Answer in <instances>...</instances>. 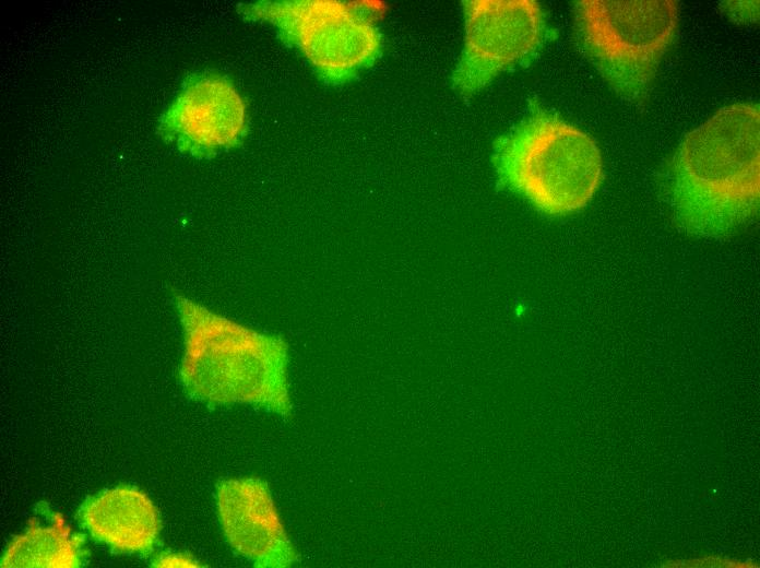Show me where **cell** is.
Here are the masks:
<instances>
[{
    "label": "cell",
    "instance_id": "30bf717a",
    "mask_svg": "<svg viewBox=\"0 0 760 568\" xmlns=\"http://www.w3.org/2000/svg\"><path fill=\"white\" fill-rule=\"evenodd\" d=\"M80 543L62 525L31 526L7 547L1 567L72 568L81 564Z\"/></svg>",
    "mask_w": 760,
    "mask_h": 568
},
{
    "label": "cell",
    "instance_id": "9c48e42d",
    "mask_svg": "<svg viewBox=\"0 0 760 568\" xmlns=\"http://www.w3.org/2000/svg\"><path fill=\"white\" fill-rule=\"evenodd\" d=\"M80 519L95 540L129 554L151 552L162 528L153 501L130 486L106 489L88 498L81 508Z\"/></svg>",
    "mask_w": 760,
    "mask_h": 568
},
{
    "label": "cell",
    "instance_id": "6da1fadb",
    "mask_svg": "<svg viewBox=\"0 0 760 568\" xmlns=\"http://www.w3.org/2000/svg\"><path fill=\"white\" fill-rule=\"evenodd\" d=\"M670 196L688 233L725 235L752 217L760 196V109L721 108L687 134L672 165Z\"/></svg>",
    "mask_w": 760,
    "mask_h": 568
},
{
    "label": "cell",
    "instance_id": "3957f363",
    "mask_svg": "<svg viewBox=\"0 0 760 568\" xmlns=\"http://www.w3.org/2000/svg\"><path fill=\"white\" fill-rule=\"evenodd\" d=\"M491 158L502 185L550 215L584 208L602 180L595 141L541 108L495 142Z\"/></svg>",
    "mask_w": 760,
    "mask_h": 568
},
{
    "label": "cell",
    "instance_id": "8fae6325",
    "mask_svg": "<svg viewBox=\"0 0 760 568\" xmlns=\"http://www.w3.org/2000/svg\"><path fill=\"white\" fill-rule=\"evenodd\" d=\"M157 567H198L199 563L190 555L180 553H165L154 560Z\"/></svg>",
    "mask_w": 760,
    "mask_h": 568
},
{
    "label": "cell",
    "instance_id": "7a4b0ae2",
    "mask_svg": "<svg viewBox=\"0 0 760 568\" xmlns=\"http://www.w3.org/2000/svg\"><path fill=\"white\" fill-rule=\"evenodd\" d=\"M175 304L185 339L179 379L189 397L212 406L242 404L290 416L289 351L283 338L183 296Z\"/></svg>",
    "mask_w": 760,
    "mask_h": 568
},
{
    "label": "cell",
    "instance_id": "5b68a950",
    "mask_svg": "<svg viewBox=\"0 0 760 568\" xmlns=\"http://www.w3.org/2000/svg\"><path fill=\"white\" fill-rule=\"evenodd\" d=\"M249 21L271 24L326 83L351 80L379 56L381 34L353 7L335 0L257 1L238 5Z\"/></svg>",
    "mask_w": 760,
    "mask_h": 568
},
{
    "label": "cell",
    "instance_id": "52a82bcc",
    "mask_svg": "<svg viewBox=\"0 0 760 568\" xmlns=\"http://www.w3.org/2000/svg\"><path fill=\"white\" fill-rule=\"evenodd\" d=\"M247 129V106L233 80L207 69L182 80L157 120L156 133L183 154L212 158L239 146Z\"/></svg>",
    "mask_w": 760,
    "mask_h": 568
},
{
    "label": "cell",
    "instance_id": "ba28073f",
    "mask_svg": "<svg viewBox=\"0 0 760 568\" xmlns=\"http://www.w3.org/2000/svg\"><path fill=\"white\" fill-rule=\"evenodd\" d=\"M216 508L228 544L256 567L283 568L297 561L270 487L261 478L221 482Z\"/></svg>",
    "mask_w": 760,
    "mask_h": 568
},
{
    "label": "cell",
    "instance_id": "277c9868",
    "mask_svg": "<svg viewBox=\"0 0 760 568\" xmlns=\"http://www.w3.org/2000/svg\"><path fill=\"white\" fill-rule=\"evenodd\" d=\"M581 45L617 94L641 98L678 27L674 0H582L575 4Z\"/></svg>",
    "mask_w": 760,
    "mask_h": 568
},
{
    "label": "cell",
    "instance_id": "8992f818",
    "mask_svg": "<svg viewBox=\"0 0 760 568\" xmlns=\"http://www.w3.org/2000/svg\"><path fill=\"white\" fill-rule=\"evenodd\" d=\"M463 9L464 48L452 83L472 95L529 57L544 37L545 22L533 0H470Z\"/></svg>",
    "mask_w": 760,
    "mask_h": 568
}]
</instances>
